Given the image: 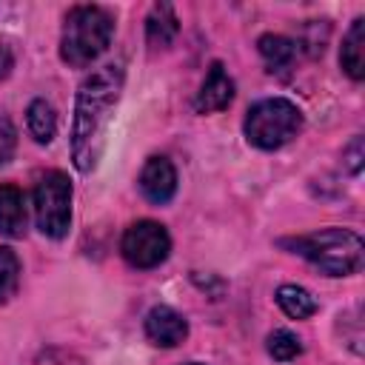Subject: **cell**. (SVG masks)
Returning <instances> with one entry per match:
<instances>
[{"label": "cell", "instance_id": "1", "mask_svg": "<svg viewBox=\"0 0 365 365\" xmlns=\"http://www.w3.org/2000/svg\"><path fill=\"white\" fill-rule=\"evenodd\" d=\"M123 80H125L123 63H106L94 68L77 88L74 123H71V160L83 174L94 171L103 154L106 131H108L114 106L120 100Z\"/></svg>", "mask_w": 365, "mask_h": 365}, {"label": "cell", "instance_id": "2", "mask_svg": "<svg viewBox=\"0 0 365 365\" xmlns=\"http://www.w3.org/2000/svg\"><path fill=\"white\" fill-rule=\"evenodd\" d=\"M282 248L291 254L305 257L314 268H319L328 277H351L365 262V245L356 231L348 228H322L314 234L285 237L279 240Z\"/></svg>", "mask_w": 365, "mask_h": 365}, {"label": "cell", "instance_id": "3", "mask_svg": "<svg viewBox=\"0 0 365 365\" xmlns=\"http://www.w3.org/2000/svg\"><path fill=\"white\" fill-rule=\"evenodd\" d=\"M114 17L103 6H74L60 31V57L74 68L91 66L111 43Z\"/></svg>", "mask_w": 365, "mask_h": 365}, {"label": "cell", "instance_id": "4", "mask_svg": "<svg viewBox=\"0 0 365 365\" xmlns=\"http://www.w3.org/2000/svg\"><path fill=\"white\" fill-rule=\"evenodd\" d=\"M242 131L254 148L274 151L302 131V111L285 97H268L248 108Z\"/></svg>", "mask_w": 365, "mask_h": 365}, {"label": "cell", "instance_id": "5", "mask_svg": "<svg viewBox=\"0 0 365 365\" xmlns=\"http://www.w3.org/2000/svg\"><path fill=\"white\" fill-rule=\"evenodd\" d=\"M34 220L37 228L51 237L63 240L71 225V182L63 171H46L34 185Z\"/></svg>", "mask_w": 365, "mask_h": 365}, {"label": "cell", "instance_id": "6", "mask_svg": "<svg viewBox=\"0 0 365 365\" xmlns=\"http://www.w3.org/2000/svg\"><path fill=\"white\" fill-rule=\"evenodd\" d=\"M120 251H123L125 262L134 268H157L160 262H165V257L171 251V237H168L165 225H160L154 220H137L125 228V234L120 240Z\"/></svg>", "mask_w": 365, "mask_h": 365}, {"label": "cell", "instance_id": "7", "mask_svg": "<svg viewBox=\"0 0 365 365\" xmlns=\"http://www.w3.org/2000/svg\"><path fill=\"white\" fill-rule=\"evenodd\" d=\"M140 191L148 202L163 205L177 191V171L168 157H148L140 171Z\"/></svg>", "mask_w": 365, "mask_h": 365}, {"label": "cell", "instance_id": "8", "mask_svg": "<svg viewBox=\"0 0 365 365\" xmlns=\"http://www.w3.org/2000/svg\"><path fill=\"white\" fill-rule=\"evenodd\" d=\"M145 336L160 348H174L188 336V322L171 305H154L145 314Z\"/></svg>", "mask_w": 365, "mask_h": 365}, {"label": "cell", "instance_id": "9", "mask_svg": "<svg viewBox=\"0 0 365 365\" xmlns=\"http://www.w3.org/2000/svg\"><path fill=\"white\" fill-rule=\"evenodd\" d=\"M234 100V80L228 77L225 66L222 63H211L197 97H194V108L197 114H214V111H222L228 108Z\"/></svg>", "mask_w": 365, "mask_h": 365}, {"label": "cell", "instance_id": "10", "mask_svg": "<svg viewBox=\"0 0 365 365\" xmlns=\"http://www.w3.org/2000/svg\"><path fill=\"white\" fill-rule=\"evenodd\" d=\"M26 222H29L26 194L17 185L3 182L0 185V234L17 240L26 234Z\"/></svg>", "mask_w": 365, "mask_h": 365}, {"label": "cell", "instance_id": "11", "mask_svg": "<svg viewBox=\"0 0 365 365\" xmlns=\"http://www.w3.org/2000/svg\"><path fill=\"white\" fill-rule=\"evenodd\" d=\"M339 63L345 68V74L351 80H362L365 77V17H356L342 40V51H339Z\"/></svg>", "mask_w": 365, "mask_h": 365}, {"label": "cell", "instance_id": "12", "mask_svg": "<svg viewBox=\"0 0 365 365\" xmlns=\"http://www.w3.org/2000/svg\"><path fill=\"white\" fill-rule=\"evenodd\" d=\"M257 48H259V54H262V60H265L271 74H285L291 68V63H294V54H297L294 40H288L282 34H262L257 40Z\"/></svg>", "mask_w": 365, "mask_h": 365}, {"label": "cell", "instance_id": "13", "mask_svg": "<svg viewBox=\"0 0 365 365\" xmlns=\"http://www.w3.org/2000/svg\"><path fill=\"white\" fill-rule=\"evenodd\" d=\"M180 31V23H177V14L168 3H157L145 20V34H148V43L154 48L160 46H168Z\"/></svg>", "mask_w": 365, "mask_h": 365}, {"label": "cell", "instance_id": "14", "mask_svg": "<svg viewBox=\"0 0 365 365\" xmlns=\"http://www.w3.org/2000/svg\"><path fill=\"white\" fill-rule=\"evenodd\" d=\"M26 125H29V134L40 143V145H48L57 134V114L51 108V103L46 100H34L26 111Z\"/></svg>", "mask_w": 365, "mask_h": 365}, {"label": "cell", "instance_id": "15", "mask_svg": "<svg viewBox=\"0 0 365 365\" xmlns=\"http://www.w3.org/2000/svg\"><path fill=\"white\" fill-rule=\"evenodd\" d=\"M277 305L291 319H308L311 314H317V299L302 285H279L277 288Z\"/></svg>", "mask_w": 365, "mask_h": 365}, {"label": "cell", "instance_id": "16", "mask_svg": "<svg viewBox=\"0 0 365 365\" xmlns=\"http://www.w3.org/2000/svg\"><path fill=\"white\" fill-rule=\"evenodd\" d=\"M20 282V259L11 248H0V305L9 302Z\"/></svg>", "mask_w": 365, "mask_h": 365}, {"label": "cell", "instance_id": "17", "mask_svg": "<svg viewBox=\"0 0 365 365\" xmlns=\"http://www.w3.org/2000/svg\"><path fill=\"white\" fill-rule=\"evenodd\" d=\"M265 348H268V354H271L277 362H288V359H297V356L302 354V342H299V336L291 334V331H274V334L268 336Z\"/></svg>", "mask_w": 365, "mask_h": 365}, {"label": "cell", "instance_id": "18", "mask_svg": "<svg viewBox=\"0 0 365 365\" xmlns=\"http://www.w3.org/2000/svg\"><path fill=\"white\" fill-rule=\"evenodd\" d=\"M14 148H17V128L11 125L9 117H0V165L11 160Z\"/></svg>", "mask_w": 365, "mask_h": 365}, {"label": "cell", "instance_id": "19", "mask_svg": "<svg viewBox=\"0 0 365 365\" xmlns=\"http://www.w3.org/2000/svg\"><path fill=\"white\" fill-rule=\"evenodd\" d=\"M345 157H348L351 174H359V168H362V137H354V143L345 148Z\"/></svg>", "mask_w": 365, "mask_h": 365}, {"label": "cell", "instance_id": "20", "mask_svg": "<svg viewBox=\"0 0 365 365\" xmlns=\"http://www.w3.org/2000/svg\"><path fill=\"white\" fill-rule=\"evenodd\" d=\"M11 66H14V57H11L9 46H3V43H0V80H3V77H9Z\"/></svg>", "mask_w": 365, "mask_h": 365}, {"label": "cell", "instance_id": "21", "mask_svg": "<svg viewBox=\"0 0 365 365\" xmlns=\"http://www.w3.org/2000/svg\"><path fill=\"white\" fill-rule=\"evenodd\" d=\"M188 365H197V362H188Z\"/></svg>", "mask_w": 365, "mask_h": 365}]
</instances>
